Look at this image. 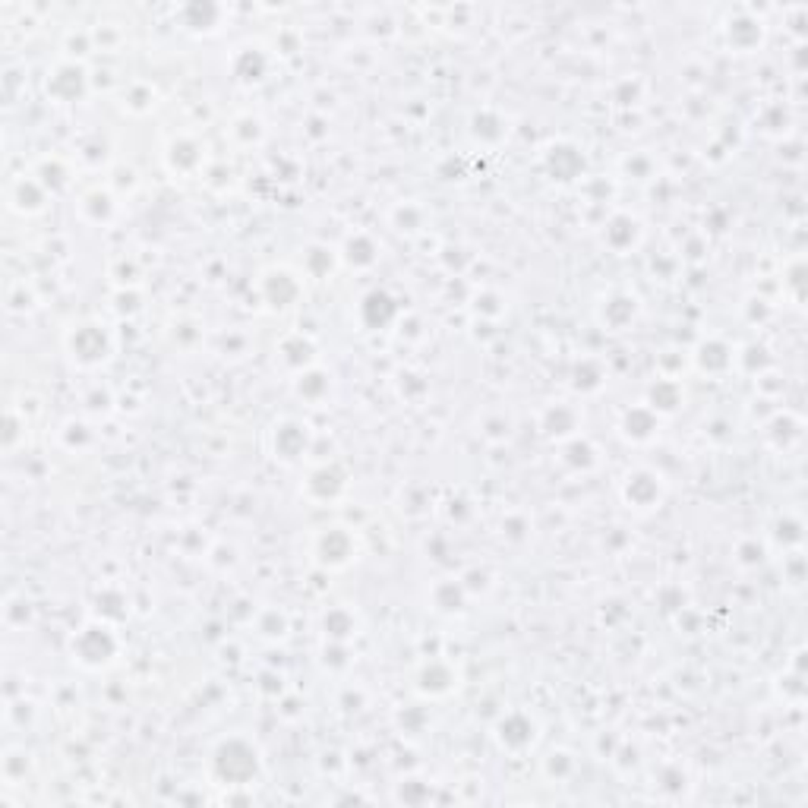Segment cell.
I'll return each instance as SVG.
<instances>
[{
    "label": "cell",
    "mask_w": 808,
    "mask_h": 808,
    "mask_svg": "<svg viewBox=\"0 0 808 808\" xmlns=\"http://www.w3.org/2000/svg\"><path fill=\"white\" fill-rule=\"evenodd\" d=\"M115 651H117V641L105 625H89V629H83L76 638H73V653H76V660L85 666L111 663Z\"/></svg>",
    "instance_id": "cell-1"
},
{
    "label": "cell",
    "mask_w": 808,
    "mask_h": 808,
    "mask_svg": "<svg viewBox=\"0 0 808 808\" xmlns=\"http://www.w3.org/2000/svg\"><path fill=\"white\" fill-rule=\"evenodd\" d=\"M663 496V486H660V477L651 471H638L625 480V499H629L635 509H653Z\"/></svg>",
    "instance_id": "cell-2"
},
{
    "label": "cell",
    "mask_w": 808,
    "mask_h": 808,
    "mask_svg": "<svg viewBox=\"0 0 808 808\" xmlns=\"http://www.w3.org/2000/svg\"><path fill=\"white\" fill-rule=\"evenodd\" d=\"M237 764H246L250 771H256V764H259L256 752H253L244 739H231V743H224L215 754V767H218V773H222V780H231L234 783V773H237L234 767Z\"/></svg>",
    "instance_id": "cell-3"
},
{
    "label": "cell",
    "mask_w": 808,
    "mask_h": 808,
    "mask_svg": "<svg viewBox=\"0 0 808 808\" xmlns=\"http://www.w3.org/2000/svg\"><path fill=\"white\" fill-rule=\"evenodd\" d=\"M499 739H503L509 749H524V745L534 743V723L521 717V713H515V720L505 717L503 723H499Z\"/></svg>",
    "instance_id": "cell-4"
},
{
    "label": "cell",
    "mask_w": 808,
    "mask_h": 808,
    "mask_svg": "<svg viewBox=\"0 0 808 808\" xmlns=\"http://www.w3.org/2000/svg\"><path fill=\"white\" fill-rule=\"evenodd\" d=\"M329 553H335L332 565H342L351 559V537H347L342 527H332V531H325L323 540H319V556L329 559Z\"/></svg>",
    "instance_id": "cell-5"
},
{
    "label": "cell",
    "mask_w": 808,
    "mask_h": 808,
    "mask_svg": "<svg viewBox=\"0 0 808 808\" xmlns=\"http://www.w3.org/2000/svg\"><path fill=\"white\" fill-rule=\"evenodd\" d=\"M623 430H629L625 436H632V439H647V436H653V430H657V417H653L647 407H635V411L625 414Z\"/></svg>",
    "instance_id": "cell-6"
}]
</instances>
